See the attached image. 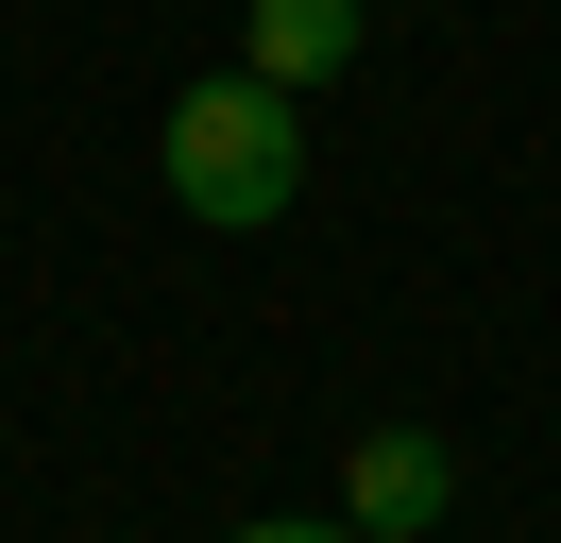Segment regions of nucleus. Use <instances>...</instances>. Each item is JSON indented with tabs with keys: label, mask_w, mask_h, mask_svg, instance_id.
<instances>
[{
	"label": "nucleus",
	"mask_w": 561,
	"mask_h": 543,
	"mask_svg": "<svg viewBox=\"0 0 561 543\" xmlns=\"http://www.w3.org/2000/svg\"><path fill=\"white\" fill-rule=\"evenodd\" d=\"M443 493H459L443 425H357L341 441V527L357 543H443Z\"/></svg>",
	"instance_id": "2"
},
{
	"label": "nucleus",
	"mask_w": 561,
	"mask_h": 543,
	"mask_svg": "<svg viewBox=\"0 0 561 543\" xmlns=\"http://www.w3.org/2000/svg\"><path fill=\"white\" fill-rule=\"evenodd\" d=\"M221 543H357L341 509H255V527H221Z\"/></svg>",
	"instance_id": "4"
},
{
	"label": "nucleus",
	"mask_w": 561,
	"mask_h": 543,
	"mask_svg": "<svg viewBox=\"0 0 561 543\" xmlns=\"http://www.w3.org/2000/svg\"><path fill=\"white\" fill-rule=\"evenodd\" d=\"M153 170H171V221L205 238H255L307 204V102L255 85V68H221V85H171V136H153Z\"/></svg>",
	"instance_id": "1"
},
{
	"label": "nucleus",
	"mask_w": 561,
	"mask_h": 543,
	"mask_svg": "<svg viewBox=\"0 0 561 543\" xmlns=\"http://www.w3.org/2000/svg\"><path fill=\"white\" fill-rule=\"evenodd\" d=\"M357 34H375L357 0H255V18H239V68L307 102V85H341V68H357Z\"/></svg>",
	"instance_id": "3"
}]
</instances>
